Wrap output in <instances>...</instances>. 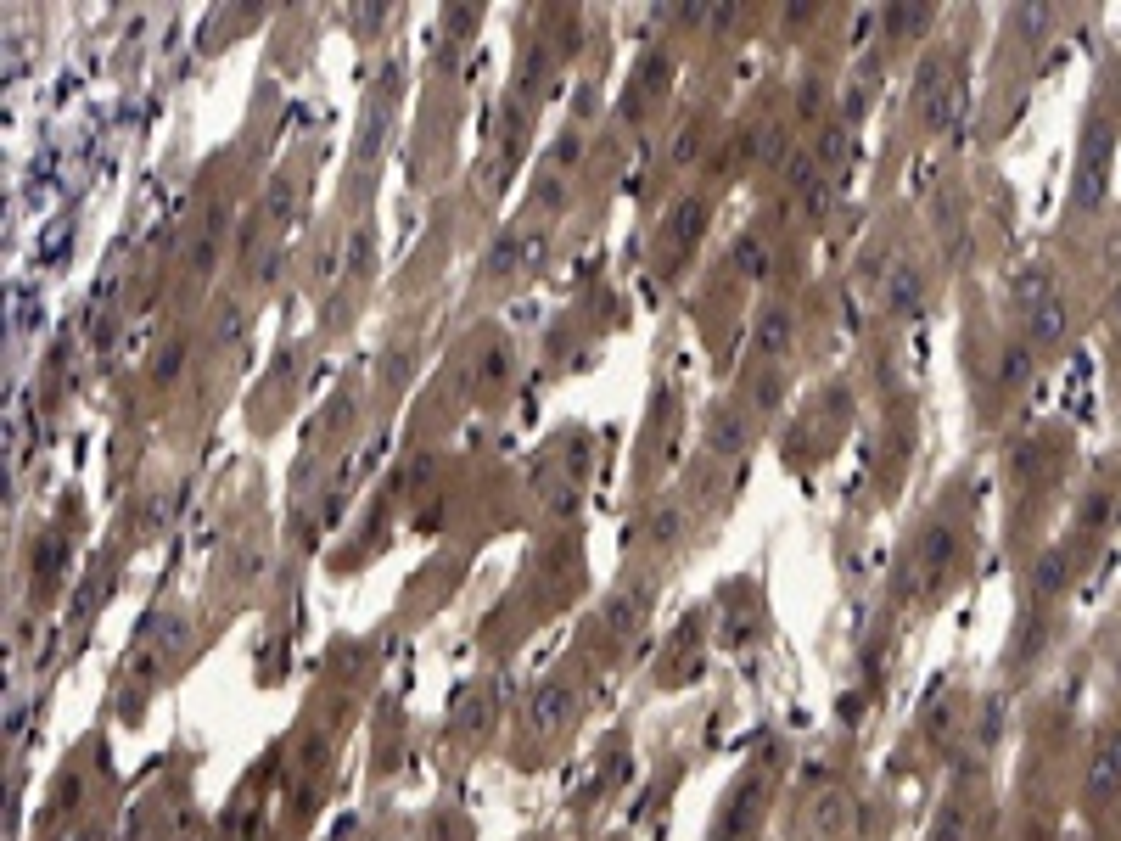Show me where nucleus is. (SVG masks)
Segmentation results:
<instances>
[{"instance_id":"obj_3","label":"nucleus","mask_w":1121,"mask_h":841,"mask_svg":"<svg viewBox=\"0 0 1121 841\" xmlns=\"http://www.w3.org/2000/svg\"><path fill=\"white\" fill-rule=\"evenodd\" d=\"M1110 309L1121 314V275H1116V292H1110Z\"/></svg>"},{"instance_id":"obj_1","label":"nucleus","mask_w":1121,"mask_h":841,"mask_svg":"<svg viewBox=\"0 0 1121 841\" xmlns=\"http://www.w3.org/2000/svg\"><path fill=\"white\" fill-rule=\"evenodd\" d=\"M1116 785H1121V729H1110L1105 741H1099V752H1093V791L1110 797Z\"/></svg>"},{"instance_id":"obj_2","label":"nucleus","mask_w":1121,"mask_h":841,"mask_svg":"<svg viewBox=\"0 0 1121 841\" xmlns=\"http://www.w3.org/2000/svg\"><path fill=\"white\" fill-rule=\"evenodd\" d=\"M1032 337H1037V343H1060V337H1065V309L1054 298H1043L1032 309Z\"/></svg>"}]
</instances>
